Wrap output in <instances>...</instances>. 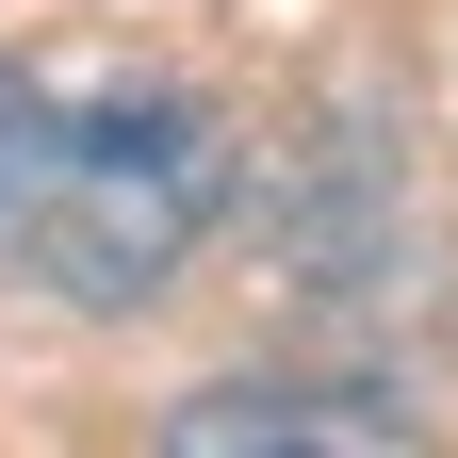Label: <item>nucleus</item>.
<instances>
[{"label": "nucleus", "instance_id": "1", "mask_svg": "<svg viewBox=\"0 0 458 458\" xmlns=\"http://www.w3.org/2000/svg\"><path fill=\"white\" fill-rule=\"evenodd\" d=\"M213 213H229V131L197 98H164V82H114L82 114H33L17 197H0L17 278L66 295V311H148L164 278L213 246Z\"/></svg>", "mask_w": 458, "mask_h": 458}, {"label": "nucleus", "instance_id": "2", "mask_svg": "<svg viewBox=\"0 0 458 458\" xmlns=\"http://www.w3.org/2000/svg\"><path fill=\"white\" fill-rule=\"evenodd\" d=\"M164 458H426L377 377H213L164 410Z\"/></svg>", "mask_w": 458, "mask_h": 458}, {"label": "nucleus", "instance_id": "3", "mask_svg": "<svg viewBox=\"0 0 458 458\" xmlns=\"http://www.w3.org/2000/svg\"><path fill=\"white\" fill-rule=\"evenodd\" d=\"M17 148H33V82L0 66V197H17Z\"/></svg>", "mask_w": 458, "mask_h": 458}]
</instances>
